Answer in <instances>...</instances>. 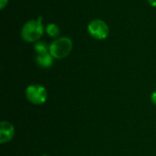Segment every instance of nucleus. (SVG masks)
Wrapping results in <instances>:
<instances>
[{"mask_svg": "<svg viewBox=\"0 0 156 156\" xmlns=\"http://www.w3.org/2000/svg\"><path fill=\"white\" fill-rule=\"evenodd\" d=\"M147 1L153 7H156V0H147Z\"/></svg>", "mask_w": 156, "mask_h": 156, "instance_id": "nucleus-11", "label": "nucleus"}, {"mask_svg": "<svg viewBox=\"0 0 156 156\" xmlns=\"http://www.w3.org/2000/svg\"><path fill=\"white\" fill-rule=\"evenodd\" d=\"M15 136L14 125L6 121H2L0 123V144L9 143Z\"/></svg>", "mask_w": 156, "mask_h": 156, "instance_id": "nucleus-5", "label": "nucleus"}, {"mask_svg": "<svg viewBox=\"0 0 156 156\" xmlns=\"http://www.w3.org/2000/svg\"><path fill=\"white\" fill-rule=\"evenodd\" d=\"M9 0H0V9L3 10L8 4Z\"/></svg>", "mask_w": 156, "mask_h": 156, "instance_id": "nucleus-9", "label": "nucleus"}, {"mask_svg": "<svg viewBox=\"0 0 156 156\" xmlns=\"http://www.w3.org/2000/svg\"><path fill=\"white\" fill-rule=\"evenodd\" d=\"M73 49V42L69 37H58L49 44V52L55 59L67 58Z\"/></svg>", "mask_w": 156, "mask_h": 156, "instance_id": "nucleus-2", "label": "nucleus"}, {"mask_svg": "<svg viewBox=\"0 0 156 156\" xmlns=\"http://www.w3.org/2000/svg\"><path fill=\"white\" fill-rule=\"evenodd\" d=\"M151 101H152V102H153L154 104H155L156 105V90L154 92L152 93V95H151Z\"/></svg>", "mask_w": 156, "mask_h": 156, "instance_id": "nucleus-10", "label": "nucleus"}, {"mask_svg": "<svg viewBox=\"0 0 156 156\" xmlns=\"http://www.w3.org/2000/svg\"><path fill=\"white\" fill-rule=\"evenodd\" d=\"M45 32L48 34V37L53 38H58L60 34L59 27L55 23H49L45 27Z\"/></svg>", "mask_w": 156, "mask_h": 156, "instance_id": "nucleus-7", "label": "nucleus"}, {"mask_svg": "<svg viewBox=\"0 0 156 156\" xmlns=\"http://www.w3.org/2000/svg\"><path fill=\"white\" fill-rule=\"evenodd\" d=\"M87 30L90 37L97 40L106 39L110 35V27L108 24L101 18H95L90 21Z\"/></svg>", "mask_w": 156, "mask_h": 156, "instance_id": "nucleus-3", "label": "nucleus"}, {"mask_svg": "<svg viewBox=\"0 0 156 156\" xmlns=\"http://www.w3.org/2000/svg\"><path fill=\"white\" fill-rule=\"evenodd\" d=\"M45 27L43 25V17L30 19L27 21L21 28V38L27 43H36L43 36Z\"/></svg>", "mask_w": 156, "mask_h": 156, "instance_id": "nucleus-1", "label": "nucleus"}, {"mask_svg": "<svg viewBox=\"0 0 156 156\" xmlns=\"http://www.w3.org/2000/svg\"><path fill=\"white\" fill-rule=\"evenodd\" d=\"M34 51L36 52V54L49 51V45H48L47 42L45 41L38 40L36 43H34Z\"/></svg>", "mask_w": 156, "mask_h": 156, "instance_id": "nucleus-8", "label": "nucleus"}, {"mask_svg": "<svg viewBox=\"0 0 156 156\" xmlns=\"http://www.w3.org/2000/svg\"><path fill=\"white\" fill-rule=\"evenodd\" d=\"M26 98L32 104L41 105L47 101L48 91L40 84H31L26 89Z\"/></svg>", "mask_w": 156, "mask_h": 156, "instance_id": "nucleus-4", "label": "nucleus"}, {"mask_svg": "<svg viewBox=\"0 0 156 156\" xmlns=\"http://www.w3.org/2000/svg\"><path fill=\"white\" fill-rule=\"evenodd\" d=\"M54 60H55V58H53V56L50 54L49 51L39 53V54L36 55V62H37V64L39 67L43 68V69L50 68L53 65Z\"/></svg>", "mask_w": 156, "mask_h": 156, "instance_id": "nucleus-6", "label": "nucleus"}]
</instances>
